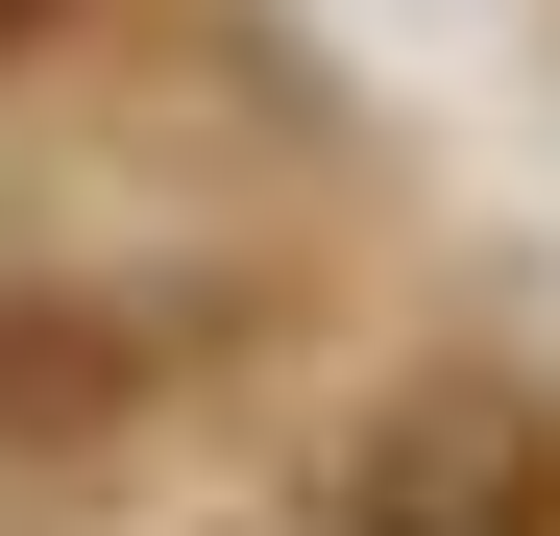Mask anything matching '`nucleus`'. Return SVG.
<instances>
[{
  "mask_svg": "<svg viewBox=\"0 0 560 536\" xmlns=\"http://www.w3.org/2000/svg\"><path fill=\"white\" fill-rule=\"evenodd\" d=\"M341 536H560V415H536V391H415V415H365Z\"/></svg>",
  "mask_w": 560,
  "mask_h": 536,
  "instance_id": "obj_1",
  "label": "nucleus"
},
{
  "mask_svg": "<svg viewBox=\"0 0 560 536\" xmlns=\"http://www.w3.org/2000/svg\"><path fill=\"white\" fill-rule=\"evenodd\" d=\"M147 391V317H98V293H0V439H98Z\"/></svg>",
  "mask_w": 560,
  "mask_h": 536,
  "instance_id": "obj_2",
  "label": "nucleus"
},
{
  "mask_svg": "<svg viewBox=\"0 0 560 536\" xmlns=\"http://www.w3.org/2000/svg\"><path fill=\"white\" fill-rule=\"evenodd\" d=\"M25 25H49V0H0V49H25Z\"/></svg>",
  "mask_w": 560,
  "mask_h": 536,
  "instance_id": "obj_3",
  "label": "nucleus"
}]
</instances>
